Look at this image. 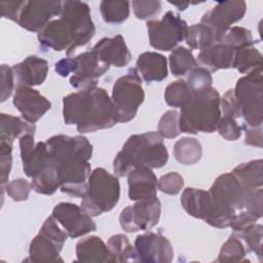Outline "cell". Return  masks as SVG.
<instances>
[{
	"mask_svg": "<svg viewBox=\"0 0 263 263\" xmlns=\"http://www.w3.org/2000/svg\"><path fill=\"white\" fill-rule=\"evenodd\" d=\"M181 204L187 214L216 228L230 227L235 216L232 211L219 203L209 191L201 189H184Z\"/></svg>",
	"mask_w": 263,
	"mask_h": 263,
	"instance_id": "obj_8",
	"label": "cell"
},
{
	"mask_svg": "<svg viewBox=\"0 0 263 263\" xmlns=\"http://www.w3.org/2000/svg\"><path fill=\"white\" fill-rule=\"evenodd\" d=\"M246 132L245 144L250 146H255L258 148H262L263 146V138H262V125L261 126H248L243 124L241 127Z\"/></svg>",
	"mask_w": 263,
	"mask_h": 263,
	"instance_id": "obj_48",
	"label": "cell"
},
{
	"mask_svg": "<svg viewBox=\"0 0 263 263\" xmlns=\"http://www.w3.org/2000/svg\"><path fill=\"white\" fill-rule=\"evenodd\" d=\"M129 2L125 0H104L100 4L103 20L108 24H121L129 15Z\"/></svg>",
	"mask_w": 263,
	"mask_h": 263,
	"instance_id": "obj_34",
	"label": "cell"
},
{
	"mask_svg": "<svg viewBox=\"0 0 263 263\" xmlns=\"http://www.w3.org/2000/svg\"><path fill=\"white\" fill-rule=\"evenodd\" d=\"M186 82L190 91L196 92L212 87L213 78L210 71L203 67L196 66L188 73Z\"/></svg>",
	"mask_w": 263,
	"mask_h": 263,
	"instance_id": "obj_41",
	"label": "cell"
},
{
	"mask_svg": "<svg viewBox=\"0 0 263 263\" xmlns=\"http://www.w3.org/2000/svg\"><path fill=\"white\" fill-rule=\"evenodd\" d=\"M58 172L60 189L74 197H83L91 173L92 145L84 136L57 135L46 142Z\"/></svg>",
	"mask_w": 263,
	"mask_h": 263,
	"instance_id": "obj_1",
	"label": "cell"
},
{
	"mask_svg": "<svg viewBox=\"0 0 263 263\" xmlns=\"http://www.w3.org/2000/svg\"><path fill=\"white\" fill-rule=\"evenodd\" d=\"M174 155L176 160L182 164H195L202 156L201 144L195 138L184 137L175 143Z\"/></svg>",
	"mask_w": 263,
	"mask_h": 263,
	"instance_id": "obj_29",
	"label": "cell"
},
{
	"mask_svg": "<svg viewBox=\"0 0 263 263\" xmlns=\"http://www.w3.org/2000/svg\"><path fill=\"white\" fill-rule=\"evenodd\" d=\"M137 262L170 263L174 258L171 241L159 233L146 232L140 234L135 240Z\"/></svg>",
	"mask_w": 263,
	"mask_h": 263,
	"instance_id": "obj_19",
	"label": "cell"
},
{
	"mask_svg": "<svg viewBox=\"0 0 263 263\" xmlns=\"http://www.w3.org/2000/svg\"><path fill=\"white\" fill-rule=\"evenodd\" d=\"M1 77V102H5L12 93L14 86V74L12 68L3 64L0 67Z\"/></svg>",
	"mask_w": 263,
	"mask_h": 263,
	"instance_id": "obj_46",
	"label": "cell"
},
{
	"mask_svg": "<svg viewBox=\"0 0 263 263\" xmlns=\"http://www.w3.org/2000/svg\"><path fill=\"white\" fill-rule=\"evenodd\" d=\"M76 257L79 262H108L109 250L101 237L90 235L77 242Z\"/></svg>",
	"mask_w": 263,
	"mask_h": 263,
	"instance_id": "obj_26",
	"label": "cell"
},
{
	"mask_svg": "<svg viewBox=\"0 0 263 263\" xmlns=\"http://www.w3.org/2000/svg\"><path fill=\"white\" fill-rule=\"evenodd\" d=\"M120 197L118 178L103 167L95 168L87 181L81 208L91 217L111 211Z\"/></svg>",
	"mask_w": 263,
	"mask_h": 263,
	"instance_id": "obj_7",
	"label": "cell"
},
{
	"mask_svg": "<svg viewBox=\"0 0 263 263\" xmlns=\"http://www.w3.org/2000/svg\"><path fill=\"white\" fill-rule=\"evenodd\" d=\"M191 91L186 80L180 79L170 83L164 90V100L171 107H182L190 97Z\"/></svg>",
	"mask_w": 263,
	"mask_h": 263,
	"instance_id": "obj_38",
	"label": "cell"
},
{
	"mask_svg": "<svg viewBox=\"0 0 263 263\" xmlns=\"http://www.w3.org/2000/svg\"><path fill=\"white\" fill-rule=\"evenodd\" d=\"M171 72L174 76H184L197 66V62L191 49L184 46H177L168 57Z\"/></svg>",
	"mask_w": 263,
	"mask_h": 263,
	"instance_id": "obj_32",
	"label": "cell"
},
{
	"mask_svg": "<svg viewBox=\"0 0 263 263\" xmlns=\"http://www.w3.org/2000/svg\"><path fill=\"white\" fill-rule=\"evenodd\" d=\"M167 160L168 152L158 132L136 134L126 140L115 156L113 171L117 177H123L140 166L162 167Z\"/></svg>",
	"mask_w": 263,
	"mask_h": 263,
	"instance_id": "obj_4",
	"label": "cell"
},
{
	"mask_svg": "<svg viewBox=\"0 0 263 263\" xmlns=\"http://www.w3.org/2000/svg\"><path fill=\"white\" fill-rule=\"evenodd\" d=\"M137 71L146 82H159L167 77L166 58L155 51H146L137 60Z\"/></svg>",
	"mask_w": 263,
	"mask_h": 263,
	"instance_id": "obj_25",
	"label": "cell"
},
{
	"mask_svg": "<svg viewBox=\"0 0 263 263\" xmlns=\"http://www.w3.org/2000/svg\"><path fill=\"white\" fill-rule=\"evenodd\" d=\"M73 59L74 72L70 77V84L79 90L96 87L98 79L110 68L92 50L79 53Z\"/></svg>",
	"mask_w": 263,
	"mask_h": 263,
	"instance_id": "obj_18",
	"label": "cell"
},
{
	"mask_svg": "<svg viewBox=\"0 0 263 263\" xmlns=\"http://www.w3.org/2000/svg\"><path fill=\"white\" fill-rule=\"evenodd\" d=\"M239 239H242L247 245V252H253L262 260V238H263V227L261 224L253 223L237 231H233Z\"/></svg>",
	"mask_w": 263,
	"mask_h": 263,
	"instance_id": "obj_35",
	"label": "cell"
},
{
	"mask_svg": "<svg viewBox=\"0 0 263 263\" xmlns=\"http://www.w3.org/2000/svg\"><path fill=\"white\" fill-rule=\"evenodd\" d=\"M91 50L101 61L117 68L126 66L132 60V53L121 35L101 39Z\"/></svg>",
	"mask_w": 263,
	"mask_h": 263,
	"instance_id": "obj_22",
	"label": "cell"
},
{
	"mask_svg": "<svg viewBox=\"0 0 263 263\" xmlns=\"http://www.w3.org/2000/svg\"><path fill=\"white\" fill-rule=\"evenodd\" d=\"M96 28L87 3L78 0H67L62 3L58 20L50 21L37 38L40 46L55 51L66 50L71 55L77 47L86 45L95 36Z\"/></svg>",
	"mask_w": 263,
	"mask_h": 263,
	"instance_id": "obj_2",
	"label": "cell"
},
{
	"mask_svg": "<svg viewBox=\"0 0 263 263\" xmlns=\"http://www.w3.org/2000/svg\"><path fill=\"white\" fill-rule=\"evenodd\" d=\"M221 97L216 88L191 92L181 107L179 127L181 133H213L221 118Z\"/></svg>",
	"mask_w": 263,
	"mask_h": 263,
	"instance_id": "obj_5",
	"label": "cell"
},
{
	"mask_svg": "<svg viewBox=\"0 0 263 263\" xmlns=\"http://www.w3.org/2000/svg\"><path fill=\"white\" fill-rule=\"evenodd\" d=\"M185 41L192 49H203L214 43H218L215 32L208 26L199 23L187 28Z\"/></svg>",
	"mask_w": 263,
	"mask_h": 263,
	"instance_id": "obj_31",
	"label": "cell"
},
{
	"mask_svg": "<svg viewBox=\"0 0 263 263\" xmlns=\"http://www.w3.org/2000/svg\"><path fill=\"white\" fill-rule=\"evenodd\" d=\"M51 216L71 238L83 236L97 229V225L91 216L75 203H58L53 208Z\"/></svg>",
	"mask_w": 263,
	"mask_h": 263,
	"instance_id": "obj_16",
	"label": "cell"
},
{
	"mask_svg": "<svg viewBox=\"0 0 263 263\" xmlns=\"http://www.w3.org/2000/svg\"><path fill=\"white\" fill-rule=\"evenodd\" d=\"M68 234L50 216L40 228L38 234L32 239L29 248V261L32 262H63L60 253Z\"/></svg>",
	"mask_w": 263,
	"mask_h": 263,
	"instance_id": "obj_12",
	"label": "cell"
},
{
	"mask_svg": "<svg viewBox=\"0 0 263 263\" xmlns=\"http://www.w3.org/2000/svg\"><path fill=\"white\" fill-rule=\"evenodd\" d=\"M221 42L232 47L234 50H237L242 47L254 46L256 41L250 30L243 27L233 26L226 32Z\"/></svg>",
	"mask_w": 263,
	"mask_h": 263,
	"instance_id": "obj_37",
	"label": "cell"
},
{
	"mask_svg": "<svg viewBox=\"0 0 263 263\" xmlns=\"http://www.w3.org/2000/svg\"><path fill=\"white\" fill-rule=\"evenodd\" d=\"M247 11V3L241 0L218 2L201 17L200 23L210 27L221 42L231 25L240 21Z\"/></svg>",
	"mask_w": 263,
	"mask_h": 263,
	"instance_id": "obj_15",
	"label": "cell"
},
{
	"mask_svg": "<svg viewBox=\"0 0 263 263\" xmlns=\"http://www.w3.org/2000/svg\"><path fill=\"white\" fill-rule=\"evenodd\" d=\"M12 103L22 117L34 124L51 108V103L44 96L29 86H17Z\"/></svg>",
	"mask_w": 263,
	"mask_h": 263,
	"instance_id": "obj_20",
	"label": "cell"
},
{
	"mask_svg": "<svg viewBox=\"0 0 263 263\" xmlns=\"http://www.w3.org/2000/svg\"><path fill=\"white\" fill-rule=\"evenodd\" d=\"M239 183L248 189L261 188L263 185V160L256 159L241 163L231 172Z\"/></svg>",
	"mask_w": 263,
	"mask_h": 263,
	"instance_id": "obj_28",
	"label": "cell"
},
{
	"mask_svg": "<svg viewBox=\"0 0 263 263\" xmlns=\"http://www.w3.org/2000/svg\"><path fill=\"white\" fill-rule=\"evenodd\" d=\"M23 161L25 174L31 178L35 192L44 195L53 194L60 188L57 167L45 142H38L31 154Z\"/></svg>",
	"mask_w": 263,
	"mask_h": 263,
	"instance_id": "obj_10",
	"label": "cell"
},
{
	"mask_svg": "<svg viewBox=\"0 0 263 263\" xmlns=\"http://www.w3.org/2000/svg\"><path fill=\"white\" fill-rule=\"evenodd\" d=\"M23 5V1H1L0 10L1 16L16 22L18 12Z\"/></svg>",
	"mask_w": 263,
	"mask_h": 263,
	"instance_id": "obj_49",
	"label": "cell"
},
{
	"mask_svg": "<svg viewBox=\"0 0 263 263\" xmlns=\"http://www.w3.org/2000/svg\"><path fill=\"white\" fill-rule=\"evenodd\" d=\"M240 106L241 116L248 126H261L263 122V76L262 68L240 77L233 89Z\"/></svg>",
	"mask_w": 263,
	"mask_h": 263,
	"instance_id": "obj_11",
	"label": "cell"
},
{
	"mask_svg": "<svg viewBox=\"0 0 263 263\" xmlns=\"http://www.w3.org/2000/svg\"><path fill=\"white\" fill-rule=\"evenodd\" d=\"M171 3L175 6H177L179 10H185L187 8V6L189 5V3H173V2H171Z\"/></svg>",
	"mask_w": 263,
	"mask_h": 263,
	"instance_id": "obj_52",
	"label": "cell"
},
{
	"mask_svg": "<svg viewBox=\"0 0 263 263\" xmlns=\"http://www.w3.org/2000/svg\"><path fill=\"white\" fill-rule=\"evenodd\" d=\"M160 214L161 203L157 197L136 201L134 205H128L121 211L119 223L126 232L148 231L158 223Z\"/></svg>",
	"mask_w": 263,
	"mask_h": 263,
	"instance_id": "obj_14",
	"label": "cell"
},
{
	"mask_svg": "<svg viewBox=\"0 0 263 263\" xmlns=\"http://www.w3.org/2000/svg\"><path fill=\"white\" fill-rule=\"evenodd\" d=\"M55 72L62 76L67 77L70 73L73 74L74 72V59L73 58H66L62 59L54 65Z\"/></svg>",
	"mask_w": 263,
	"mask_h": 263,
	"instance_id": "obj_51",
	"label": "cell"
},
{
	"mask_svg": "<svg viewBox=\"0 0 263 263\" xmlns=\"http://www.w3.org/2000/svg\"><path fill=\"white\" fill-rule=\"evenodd\" d=\"M36 126L34 123L26 121L23 117L10 114H0V141L13 143V141L25 134L34 135Z\"/></svg>",
	"mask_w": 263,
	"mask_h": 263,
	"instance_id": "obj_27",
	"label": "cell"
},
{
	"mask_svg": "<svg viewBox=\"0 0 263 263\" xmlns=\"http://www.w3.org/2000/svg\"><path fill=\"white\" fill-rule=\"evenodd\" d=\"M12 166V144L0 141V187L3 198L5 187L8 184V177Z\"/></svg>",
	"mask_w": 263,
	"mask_h": 263,
	"instance_id": "obj_39",
	"label": "cell"
},
{
	"mask_svg": "<svg viewBox=\"0 0 263 263\" xmlns=\"http://www.w3.org/2000/svg\"><path fill=\"white\" fill-rule=\"evenodd\" d=\"M63 117L66 124H76L81 134L111 128L117 123L111 98L98 86L64 97Z\"/></svg>",
	"mask_w": 263,
	"mask_h": 263,
	"instance_id": "obj_3",
	"label": "cell"
},
{
	"mask_svg": "<svg viewBox=\"0 0 263 263\" xmlns=\"http://www.w3.org/2000/svg\"><path fill=\"white\" fill-rule=\"evenodd\" d=\"M235 51L232 47L222 42L214 43L199 50L196 62L210 72L228 69L233 66Z\"/></svg>",
	"mask_w": 263,
	"mask_h": 263,
	"instance_id": "obj_24",
	"label": "cell"
},
{
	"mask_svg": "<svg viewBox=\"0 0 263 263\" xmlns=\"http://www.w3.org/2000/svg\"><path fill=\"white\" fill-rule=\"evenodd\" d=\"M184 186L183 177L177 172H171L163 175L157 182V188L170 195H176L181 192Z\"/></svg>",
	"mask_w": 263,
	"mask_h": 263,
	"instance_id": "obj_42",
	"label": "cell"
},
{
	"mask_svg": "<svg viewBox=\"0 0 263 263\" xmlns=\"http://www.w3.org/2000/svg\"><path fill=\"white\" fill-rule=\"evenodd\" d=\"M209 192L219 203L232 211L235 216L242 212H249L258 219L263 216L262 187L248 189L239 183L232 173L219 176Z\"/></svg>",
	"mask_w": 263,
	"mask_h": 263,
	"instance_id": "obj_6",
	"label": "cell"
},
{
	"mask_svg": "<svg viewBox=\"0 0 263 263\" xmlns=\"http://www.w3.org/2000/svg\"><path fill=\"white\" fill-rule=\"evenodd\" d=\"M217 129L219 135L228 141H235L241 136V127L237 124L235 118L223 115L221 116Z\"/></svg>",
	"mask_w": 263,
	"mask_h": 263,
	"instance_id": "obj_44",
	"label": "cell"
},
{
	"mask_svg": "<svg viewBox=\"0 0 263 263\" xmlns=\"http://www.w3.org/2000/svg\"><path fill=\"white\" fill-rule=\"evenodd\" d=\"M14 80L17 86H37L42 84L48 73V63L46 60L36 55H30L23 62L12 67Z\"/></svg>",
	"mask_w": 263,
	"mask_h": 263,
	"instance_id": "obj_23",
	"label": "cell"
},
{
	"mask_svg": "<svg viewBox=\"0 0 263 263\" xmlns=\"http://www.w3.org/2000/svg\"><path fill=\"white\" fill-rule=\"evenodd\" d=\"M157 178L152 168L140 166L127 174L128 197L134 201L150 200L157 197Z\"/></svg>",
	"mask_w": 263,
	"mask_h": 263,
	"instance_id": "obj_21",
	"label": "cell"
},
{
	"mask_svg": "<svg viewBox=\"0 0 263 263\" xmlns=\"http://www.w3.org/2000/svg\"><path fill=\"white\" fill-rule=\"evenodd\" d=\"M179 116V112L176 110H168L162 114L157 126V132L162 138L174 139L180 135Z\"/></svg>",
	"mask_w": 263,
	"mask_h": 263,
	"instance_id": "obj_40",
	"label": "cell"
},
{
	"mask_svg": "<svg viewBox=\"0 0 263 263\" xmlns=\"http://www.w3.org/2000/svg\"><path fill=\"white\" fill-rule=\"evenodd\" d=\"M221 106L224 115L230 116L232 118L241 117V109L234 96L233 89H228L223 95L221 99Z\"/></svg>",
	"mask_w": 263,
	"mask_h": 263,
	"instance_id": "obj_47",
	"label": "cell"
},
{
	"mask_svg": "<svg viewBox=\"0 0 263 263\" xmlns=\"http://www.w3.org/2000/svg\"><path fill=\"white\" fill-rule=\"evenodd\" d=\"M247 250L240 239L233 233L222 246L218 259V262H245Z\"/></svg>",
	"mask_w": 263,
	"mask_h": 263,
	"instance_id": "obj_36",
	"label": "cell"
},
{
	"mask_svg": "<svg viewBox=\"0 0 263 263\" xmlns=\"http://www.w3.org/2000/svg\"><path fill=\"white\" fill-rule=\"evenodd\" d=\"M144 99L142 79L137 69L132 68L125 75L119 77L113 85L111 100L117 122L126 123L133 120Z\"/></svg>",
	"mask_w": 263,
	"mask_h": 263,
	"instance_id": "obj_9",
	"label": "cell"
},
{
	"mask_svg": "<svg viewBox=\"0 0 263 263\" xmlns=\"http://www.w3.org/2000/svg\"><path fill=\"white\" fill-rule=\"evenodd\" d=\"M63 1H23L16 24L27 31H41L53 16L60 15Z\"/></svg>",
	"mask_w": 263,
	"mask_h": 263,
	"instance_id": "obj_17",
	"label": "cell"
},
{
	"mask_svg": "<svg viewBox=\"0 0 263 263\" xmlns=\"http://www.w3.org/2000/svg\"><path fill=\"white\" fill-rule=\"evenodd\" d=\"M187 28V23L170 10L161 20L147 22L150 45L162 51L173 50L185 39Z\"/></svg>",
	"mask_w": 263,
	"mask_h": 263,
	"instance_id": "obj_13",
	"label": "cell"
},
{
	"mask_svg": "<svg viewBox=\"0 0 263 263\" xmlns=\"http://www.w3.org/2000/svg\"><path fill=\"white\" fill-rule=\"evenodd\" d=\"M36 144L34 141V135L25 134L22 137H20V151H21L22 160H24L31 154Z\"/></svg>",
	"mask_w": 263,
	"mask_h": 263,
	"instance_id": "obj_50",
	"label": "cell"
},
{
	"mask_svg": "<svg viewBox=\"0 0 263 263\" xmlns=\"http://www.w3.org/2000/svg\"><path fill=\"white\" fill-rule=\"evenodd\" d=\"M109 250L108 262H137L135 247L130 245L126 235L118 233L112 235L107 242Z\"/></svg>",
	"mask_w": 263,
	"mask_h": 263,
	"instance_id": "obj_30",
	"label": "cell"
},
{
	"mask_svg": "<svg viewBox=\"0 0 263 263\" xmlns=\"http://www.w3.org/2000/svg\"><path fill=\"white\" fill-rule=\"evenodd\" d=\"M134 13L139 20H147L158 14L161 2L158 0H135L132 2Z\"/></svg>",
	"mask_w": 263,
	"mask_h": 263,
	"instance_id": "obj_43",
	"label": "cell"
},
{
	"mask_svg": "<svg viewBox=\"0 0 263 263\" xmlns=\"http://www.w3.org/2000/svg\"><path fill=\"white\" fill-rule=\"evenodd\" d=\"M32 189V184L25 179H15L8 183L5 187L7 195L14 201H23L28 199Z\"/></svg>",
	"mask_w": 263,
	"mask_h": 263,
	"instance_id": "obj_45",
	"label": "cell"
},
{
	"mask_svg": "<svg viewBox=\"0 0 263 263\" xmlns=\"http://www.w3.org/2000/svg\"><path fill=\"white\" fill-rule=\"evenodd\" d=\"M233 68L241 74H248L262 68V53L254 46H247L235 51Z\"/></svg>",
	"mask_w": 263,
	"mask_h": 263,
	"instance_id": "obj_33",
	"label": "cell"
}]
</instances>
